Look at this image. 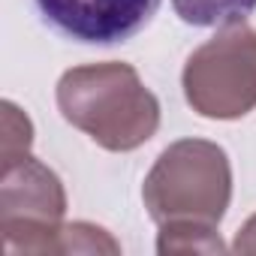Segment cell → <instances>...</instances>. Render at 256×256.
<instances>
[{"label":"cell","instance_id":"2","mask_svg":"<svg viewBox=\"0 0 256 256\" xmlns=\"http://www.w3.org/2000/svg\"><path fill=\"white\" fill-rule=\"evenodd\" d=\"M145 208L160 226L217 229L232 196V169L220 145L181 139L169 145L145 178Z\"/></svg>","mask_w":256,"mask_h":256},{"label":"cell","instance_id":"7","mask_svg":"<svg viewBox=\"0 0 256 256\" xmlns=\"http://www.w3.org/2000/svg\"><path fill=\"white\" fill-rule=\"evenodd\" d=\"M160 253H223V241L208 226H160Z\"/></svg>","mask_w":256,"mask_h":256},{"label":"cell","instance_id":"6","mask_svg":"<svg viewBox=\"0 0 256 256\" xmlns=\"http://www.w3.org/2000/svg\"><path fill=\"white\" fill-rule=\"evenodd\" d=\"M172 6L193 28H226L244 22L256 10V0H172Z\"/></svg>","mask_w":256,"mask_h":256},{"label":"cell","instance_id":"5","mask_svg":"<svg viewBox=\"0 0 256 256\" xmlns=\"http://www.w3.org/2000/svg\"><path fill=\"white\" fill-rule=\"evenodd\" d=\"M40 16L64 36L88 46H112L136 36L163 0H34Z\"/></svg>","mask_w":256,"mask_h":256},{"label":"cell","instance_id":"9","mask_svg":"<svg viewBox=\"0 0 256 256\" xmlns=\"http://www.w3.org/2000/svg\"><path fill=\"white\" fill-rule=\"evenodd\" d=\"M118 253V241L106 235V229H96L90 223H72L60 232V253Z\"/></svg>","mask_w":256,"mask_h":256},{"label":"cell","instance_id":"10","mask_svg":"<svg viewBox=\"0 0 256 256\" xmlns=\"http://www.w3.org/2000/svg\"><path fill=\"white\" fill-rule=\"evenodd\" d=\"M232 250H235V253H256V214L241 226V232H238Z\"/></svg>","mask_w":256,"mask_h":256},{"label":"cell","instance_id":"4","mask_svg":"<svg viewBox=\"0 0 256 256\" xmlns=\"http://www.w3.org/2000/svg\"><path fill=\"white\" fill-rule=\"evenodd\" d=\"M66 208L58 175L36 157L4 166L0 184V232L4 250L12 253H60V217Z\"/></svg>","mask_w":256,"mask_h":256},{"label":"cell","instance_id":"8","mask_svg":"<svg viewBox=\"0 0 256 256\" xmlns=\"http://www.w3.org/2000/svg\"><path fill=\"white\" fill-rule=\"evenodd\" d=\"M30 142H34V126L28 114L6 100L4 102V136H0V160H4V166L28 157Z\"/></svg>","mask_w":256,"mask_h":256},{"label":"cell","instance_id":"3","mask_svg":"<svg viewBox=\"0 0 256 256\" xmlns=\"http://www.w3.org/2000/svg\"><path fill=\"white\" fill-rule=\"evenodd\" d=\"M184 96L202 118L232 120L256 108V30L226 24L184 66Z\"/></svg>","mask_w":256,"mask_h":256},{"label":"cell","instance_id":"1","mask_svg":"<svg viewBox=\"0 0 256 256\" xmlns=\"http://www.w3.org/2000/svg\"><path fill=\"white\" fill-rule=\"evenodd\" d=\"M58 106L106 151H133L160 126V102L130 64H88L64 72Z\"/></svg>","mask_w":256,"mask_h":256}]
</instances>
